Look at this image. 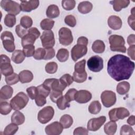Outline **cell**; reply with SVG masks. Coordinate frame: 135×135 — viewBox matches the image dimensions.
I'll list each match as a JSON object with an SVG mask.
<instances>
[{"label": "cell", "instance_id": "cell-63", "mask_svg": "<svg viewBox=\"0 0 135 135\" xmlns=\"http://www.w3.org/2000/svg\"><path fill=\"white\" fill-rule=\"evenodd\" d=\"M127 42L128 44L131 45H134L135 44V35L134 34H131L129 35L127 38Z\"/></svg>", "mask_w": 135, "mask_h": 135}, {"label": "cell", "instance_id": "cell-6", "mask_svg": "<svg viewBox=\"0 0 135 135\" xmlns=\"http://www.w3.org/2000/svg\"><path fill=\"white\" fill-rule=\"evenodd\" d=\"M54 114L53 107L47 106L41 109L38 113L37 119L42 124H45L52 120Z\"/></svg>", "mask_w": 135, "mask_h": 135}, {"label": "cell", "instance_id": "cell-19", "mask_svg": "<svg viewBox=\"0 0 135 135\" xmlns=\"http://www.w3.org/2000/svg\"><path fill=\"white\" fill-rule=\"evenodd\" d=\"M110 3L112 5L113 9L116 12L120 11L122 8L128 6L130 4L129 0H114L110 2Z\"/></svg>", "mask_w": 135, "mask_h": 135}, {"label": "cell", "instance_id": "cell-43", "mask_svg": "<svg viewBox=\"0 0 135 135\" xmlns=\"http://www.w3.org/2000/svg\"><path fill=\"white\" fill-rule=\"evenodd\" d=\"M57 64L55 62H50L47 63L45 67V70L47 73H55L57 70Z\"/></svg>", "mask_w": 135, "mask_h": 135}, {"label": "cell", "instance_id": "cell-61", "mask_svg": "<svg viewBox=\"0 0 135 135\" xmlns=\"http://www.w3.org/2000/svg\"><path fill=\"white\" fill-rule=\"evenodd\" d=\"M134 51H135V45H131L129 47L127 50V53L128 55L133 60H135L134 58Z\"/></svg>", "mask_w": 135, "mask_h": 135}, {"label": "cell", "instance_id": "cell-62", "mask_svg": "<svg viewBox=\"0 0 135 135\" xmlns=\"http://www.w3.org/2000/svg\"><path fill=\"white\" fill-rule=\"evenodd\" d=\"M88 44V39L86 37L81 36L79 37L77 40V44L87 46Z\"/></svg>", "mask_w": 135, "mask_h": 135}, {"label": "cell", "instance_id": "cell-38", "mask_svg": "<svg viewBox=\"0 0 135 135\" xmlns=\"http://www.w3.org/2000/svg\"><path fill=\"white\" fill-rule=\"evenodd\" d=\"M116 115L118 119H123L130 115V112L126 108L119 107L117 108Z\"/></svg>", "mask_w": 135, "mask_h": 135}, {"label": "cell", "instance_id": "cell-21", "mask_svg": "<svg viewBox=\"0 0 135 135\" xmlns=\"http://www.w3.org/2000/svg\"><path fill=\"white\" fill-rule=\"evenodd\" d=\"M20 81L22 83H29L33 79V75L31 71L29 70H23L18 74Z\"/></svg>", "mask_w": 135, "mask_h": 135}, {"label": "cell", "instance_id": "cell-33", "mask_svg": "<svg viewBox=\"0 0 135 135\" xmlns=\"http://www.w3.org/2000/svg\"><path fill=\"white\" fill-rule=\"evenodd\" d=\"M54 21L49 18H45L40 23V26L41 28L45 31L51 30L54 24Z\"/></svg>", "mask_w": 135, "mask_h": 135}, {"label": "cell", "instance_id": "cell-11", "mask_svg": "<svg viewBox=\"0 0 135 135\" xmlns=\"http://www.w3.org/2000/svg\"><path fill=\"white\" fill-rule=\"evenodd\" d=\"M101 100L105 107H111L115 103L117 100L116 94L112 91L105 90L101 93Z\"/></svg>", "mask_w": 135, "mask_h": 135}, {"label": "cell", "instance_id": "cell-22", "mask_svg": "<svg viewBox=\"0 0 135 135\" xmlns=\"http://www.w3.org/2000/svg\"><path fill=\"white\" fill-rule=\"evenodd\" d=\"M93 8V5L89 1H83L80 2L78 6L79 12L82 14H85L90 13Z\"/></svg>", "mask_w": 135, "mask_h": 135}, {"label": "cell", "instance_id": "cell-41", "mask_svg": "<svg viewBox=\"0 0 135 135\" xmlns=\"http://www.w3.org/2000/svg\"><path fill=\"white\" fill-rule=\"evenodd\" d=\"M20 24L25 28H28L33 24L32 19L28 16H23L20 20Z\"/></svg>", "mask_w": 135, "mask_h": 135}, {"label": "cell", "instance_id": "cell-46", "mask_svg": "<svg viewBox=\"0 0 135 135\" xmlns=\"http://www.w3.org/2000/svg\"><path fill=\"white\" fill-rule=\"evenodd\" d=\"M45 49L44 48L39 47L34 52L33 57L35 60H44V58L45 55Z\"/></svg>", "mask_w": 135, "mask_h": 135}, {"label": "cell", "instance_id": "cell-37", "mask_svg": "<svg viewBox=\"0 0 135 135\" xmlns=\"http://www.w3.org/2000/svg\"><path fill=\"white\" fill-rule=\"evenodd\" d=\"M4 23L5 25L8 27H13L16 24L15 16L11 14H6L4 18Z\"/></svg>", "mask_w": 135, "mask_h": 135}, {"label": "cell", "instance_id": "cell-44", "mask_svg": "<svg viewBox=\"0 0 135 135\" xmlns=\"http://www.w3.org/2000/svg\"><path fill=\"white\" fill-rule=\"evenodd\" d=\"M85 62L86 61L85 60H82L76 63L74 65V72L78 73H82L85 72Z\"/></svg>", "mask_w": 135, "mask_h": 135}, {"label": "cell", "instance_id": "cell-13", "mask_svg": "<svg viewBox=\"0 0 135 135\" xmlns=\"http://www.w3.org/2000/svg\"><path fill=\"white\" fill-rule=\"evenodd\" d=\"M107 119L105 116H101L98 118H94L89 120L87 124L88 130L91 131L98 130L104 123Z\"/></svg>", "mask_w": 135, "mask_h": 135}, {"label": "cell", "instance_id": "cell-64", "mask_svg": "<svg viewBox=\"0 0 135 135\" xmlns=\"http://www.w3.org/2000/svg\"><path fill=\"white\" fill-rule=\"evenodd\" d=\"M134 119H135V117L134 115H131L129 118L127 120V123L130 124V126H134L135 124V120H134Z\"/></svg>", "mask_w": 135, "mask_h": 135}, {"label": "cell", "instance_id": "cell-27", "mask_svg": "<svg viewBox=\"0 0 135 135\" xmlns=\"http://www.w3.org/2000/svg\"><path fill=\"white\" fill-rule=\"evenodd\" d=\"M105 44L104 42L100 40L95 41L92 45L93 51L96 53H102L105 50Z\"/></svg>", "mask_w": 135, "mask_h": 135}, {"label": "cell", "instance_id": "cell-52", "mask_svg": "<svg viewBox=\"0 0 135 135\" xmlns=\"http://www.w3.org/2000/svg\"><path fill=\"white\" fill-rule=\"evenodd\" d=\"M46 98L44 96L37 93L34 99L36 105L38 107H42L45 105L46 103Z\"/></svg>", "mask_w": 135, "mask_h": 135}, {"label": "cell", "instance_id": "cell-20", "mask_svg": "<svg viewBox=\"0 0 135 135\" xmlns=\"http://www.w3.org/2000/svg\"><path fill=\"white\" fill-rule=\"evenodd\" d=\"M13 93V89L9 85L3 86L0 90V98L1 100L10 99Z\"/></svg>", "mask_w": 135, "mask_h": 135}, {"label": "cell", "instance_id": "cell-12", "mask_svg": "<svg viewBox=\"0 0 135 135\" xmlns=\"http://www.w3.org/2000/svg\"><path fill=\"white\" fill-rule=\"evenodd\" d=\"M43 84L51 91L54 90L62 92L66 88V86L60 82L59 79L55 78L47 79L44 81Z\"/></svg>", "mask_w": 135, "mask_h": 135}, {"label": "cell", "instance_id": "cell-36", "mask_svg": "<svg viewBox=\"0 0 135 135\" xmlns=\"http://www.w3.org/2000/svg\"><path fill=\"white\" fill-rule=\"evenodd\" d=\"M12 108L9 103L6 101H1L0 103V113L2 115H7L11 112Z\"/></svg>", "mask_w": 135, "mask_h": 135}, {"label": "cell", "instance_id": "cell-32", "mask_svg": "<svg viewBox=\"0 0 135 135\" xmlns=\"http://www.w3.org/2000/svg\"><path fill=\"white\" fill-rule=\"evenodd\" d=\"M70 102L66 99V98L65 97L64 95V96L62 95L56 102L57 108L61 110H65L66 108L70 107Z\"/></svg>", "mask_w": 135, "mask_h": 135}, {"label": "cell", "instance_id": "cell-8", "mask_svg": "<svg viewBox=\"0 0 135 135\" xmlns=\"http://www.w3.org/2000/svg\"><path fill=\"white\" fill-rule=\"evenodd\" d=\"M89 69L93 72H98L101 71L103 68V60L98 55L91 57L87 62Z\"/></svg>", "mask_w": 135, "mask_h": 135}, {"label": "cell", "instance_id": "cell-48", "mask_svg": "<svg viewBox=\"0 0 135 135\" xmlns=\"http://www.w3.org/2000/svg\"><path fill=\"white\" fill-rule=\"evenodd\" d=\"M134 132L133 128L128 125H123L120 129L121 135H128V134H134Z\"/></svg>", "mask_w": 135, "mask_h": 135}, {"label": "cell", "instance_id": "cell-57", "mask_svg": "<svg viewBox=\"0 0 135 135\" xmlns=\"http://www.w3.org/2000/svg\"><path fill=\"white\" fill-rule=\"evenodd\" d=\"M131 14L129 16L128 19V22L130 26L132 28L133 30H135L134 28V7H133L132 10H131Z\"/></svg>", "mask_w": 135, "mask_h": 135}, {"label": "cell", "instance_id": "cell-2", "mask_svg": "<svg viewBox=\"0 0 135 135\" xmlns=\"http://www.w3.org/2000/svg\"><path fill=\"white\" fill-rule=\"evenodd\" d=\"M110 49L112 51L126 52V47L124 46L125 41L124 38L118 35H112L109 37Z\"/></svg>", "mask_w": 135, "mask_h": 135}, {"label": "cell", "instance_id": "cell-25", "mask_svg": "<svg viewBox=\"0 0 135 135\" xmlns=\"http://www.w3.org/2000/svg\"><path fill=\"white\" fill-rule=\"evenodd\" d=\"M25 58V56L23 51L17 50L13 52L11 59L16 64H20L23 62Z\"/></svg>", "mask_w": 135, "mask_h": 135}, {"label": "cell", "instance_id": "cell-40", "mask_svg": "<svg viewBox=\"0 0 135 135\" xmlns=\"http://www.w3.org/2000/svg\"><path fill=\"white\" fill-rule=\"evenodd\" d=\"M72 77L74 81L77 83H83L86 80L87 73L86 72L82 73H78L74 72Z\"/></svg>", "mask_w": 135, "mask_h": 135}, {"label": "cell", "instance_id": "cell-30", "mask_svg": "<svg viewBox=\"0 0 135 135\" xmlns=\"http://www.w3.org/2000/svg\"><path fill=\"white\" fill-rule=\"evenodd\" d=\"M56 58L59 61L64 62L68 60L69 56V52L66 49H60L56 54Z\"/></svg>", "mask_w": 135, "mask_h": 135}, {"label": "cell", "instance_id": "cell-53", "mask_svg": "<svg viewBox=\"0 0 135 135\" xmlns=\"http://www.w3.org/2000/svg\"><path fill=\"white\" fill-rule=\"evenodd\" d=\"M26 92L30 98L32 100L35 99L36 95L37 94V87L32 86H30L26 89Z\"/></svg>", "mask_w": 135, "mask_h": 135}, {"label": "cell", "instance_id": "cell-18", "mask_svg": "<svg viewBox=\"0 0 135 135\" xmlns=\"http://www.w3.org/2000/svg\"><path fill=\"white\" fill-rule=\"evenodd\" d=\"M108 24L111 29L118 30L122 27V22L119 16L116 15H111L108 18Z\"/></svg>", "mask_w": 135, "mask_h": 135}, {"label": "cell", "instance_id": "cell-34", "mask_svg": "<svg viewBox=\"0 0 135 135\" xmlns=\"http://www.w3.org/2000/svg\"><path fill=\"white\" fill-rule=\"evenodd\" d=\"M14 42V40L11 39H6L2 41L4 48L8 52H14L15 49V46Z\"/></svg>", "mask_w": 135, "mask_h": 135}, {"label": "cell", "instance_id": "cell-54", "mask_svg": "<svg viewBox=\"0 0 135 135\" xmlns=\"http://www.w3.org/2000/svg\"><path fill=\"white\" fill-rule=\"evenodd\" d=\"M63 95L62 92L57 91H54L52 90V91L50 92V98L51 100L53 102L56 103L57 100L62 96Z\"/></svg>", "mask_w": 135, "mask_h": 135}, {"label": "cell", "instance_id": "cell-55", "mask_svg": "<svg viewBox=\"0 0 135 135\" xmlns=\"http://www.w3.org/2000/svg\"><path fill=\"white\" fill-rule=\"evenodd\" d=\"M77 91H78L74 88L70 89L66 92L64 96L69 101L71 102L74 100V96Z\"/></svg>", "mask_w": 135, "mask_h": 135}, {"label": "cell", "instance_id": "cell-26", "mask_svg": "<svg viewBox=\"0 0 135 135\" xmlns=\"http://www.w3.org/2000/svg\"><path fill=\"white\" fill-rule=\"evenodd\" d=\"M117 129V124L114 121H109L104 126V132L108 135L115 134Z\"/></svg>", "mask_w": 135, "mask_h": 135}, {"label": "cell", "instance_id": "cell-31", "mask_svg": "<svg viewBox=\"0 0 135 135\" xmlns=\"http://www.w3.org/2000/svg\"><path fill=\"white\" fill-rule=\"evenodd\" d=\"M89 111L93 114L99 113L101 110V105L98 101H93L89 106Z\"/></svg>", "mask_w": 135, "mask_h": 135}, {"label": "cell", "instance_id": "cell-14", "mask_svg": "<svg viewBox=\"0 0 135 135\" xmlns=\"http://www.w3.org/2000/svg\"><path fill=\"white\" fill-rule=\"evenodd\" d=\"M87 52L88 48L86 46L80 44L75 45L71 51V57L74 62H76L78 59L84 56Z\"/></svg>", "mask_w": 135, "mask_h": 135}, {"label": "cell", "instance_id": "cell-4", "mask_svg": "<svg viewBox=\"0 0 135 135\" xmlns=\"http://www.w3.org/2000/svg\"><path fill=\"white\" fill-rule=\"evenodd\" d=\"M40 32L36 27L30 28L28 30L27 33L22 38V45L23 47L30 45H33L35 43V40L38 38L40 36Z\"/></svg>", "mask_w": 135, "mask_h": 135}, {"label": "cell", "instance_id": "cell-58", "mask_svg": "<svg viewBox=\"0 0 135 135\" xmlns=\"http://www.w3.org/2000/svg\"><path fill=\"white\" fill-rule=\"evenodd\" d=\"M74 135H87L88 134V130L85 128L78 127L74 129L73 132Z\"/></svg>", "mask_w": 135, "mask_h": 135}, {"label": "cell", "instance_id": "cell-10", "mask_svg": "<svg viewBox=\"0 0 135 135\" xmlns=\"http://www.w3.org/2000/svg\"><path fill=\"white\" fill-rule=\"evenodd\" d=\"M42 45L45 49L53 48L55 45V38L52 31H45L40 37Z\"/></svg>", "mask_w": 135, "mask_h": 135}, {"label": "cell", "instance_id": "cell-49", "mask_svg": "<svg viewBox=\"0 0 135 135\" xmlns=\"http://www.w3.org/2000/svg\"><path fill=\"white\" fill-rule=\"evenodd\" d=\"M37 93L40 94L45 97H47L50 93L51 92V90L47 88L45 85H44L43 84L38 85L37 86Z\"/></svg>", "mask_w": 135, "mask_h": 135}, {"label": "cell", "instance_id": "cell-28", "mask_svg": "<svg viewBox=\"0 0 135 135\" xmlns=\"http://www.w3.org/2000/svg\"><path fill=\"white\" fill-rule=\"evenodd\" d=\"M130 84L127 81H122L118 84L117 86V91L121 95H123L128 92L130 90Z\"/></svg>", "mask_w": 135, "mask_h": 135}, {"label": "cell", "instance_id": "cell-15", "mask_svg": "<svg viewBox=\"0 0 135 135\" xmlns=\"http://www.w3.org/2000/svg\"><path fill=\"white\" fill-rule=\"evenodd\" d=\"M63 129L61 124L55 121L47 125L45 128V132L48 135H59L62 132Z\"/></svg>", "mask_w": 135, "mask_h": 135}, {"label": "cell", "instance_id": "cell-23", "mask_svg": "<svg viewBox=\"0 0 135 135\" xmlns=\"http://www.w3.org/2000/svg\"><path fill=\"white\" fill-rule=\"evenodd\" d=\"M46 16L50 18H54L60 15V9L56 5L52 4L48 6L46 11Z\"/></svg>", "mask_w": 135, "mask_h": 135}, {"label": "cell", "instance_id": "cell-60", "mask_svg": "<svg viewBox=\"0 0 135 135\" xmlns=\"http://www.w3.org/2000/svg\"><path fill=\"white\" fill-rule=\"evenodd\" d=\"M116 111H117V108H113L111 109L109 112V119L111 121H117L119 119L117 117L116 115Z\"/></svg>", "mask_w": 135, "mask_h": 135}, {"label": "cell", "instance_id": "cell-7", "mask_svg": "<svg viewBox=\"0 0 135 135\" xmlns=\"http://www.w3.org/2000/svg\"><path fill=\"white\" fill-rule=\"evenodd\" d=\"M59 42L61 44L65 46L70 45L73 41L71 31L65 27L61 28L59 31Z\"/></svg>", "mask_w": 135, "mask_h": 135}, {"label": "cell", "instance_id": "cell-3", "mask_svg": "<svg viewBox=\"0 0 135 135\" xmlns=\"http://www.w3.org/2000/svg\"><path fill=\"white\" fill-rule=\"evenodd\" d=\"M28 102V98L23 92L18 93L10 101L12 109L15 111L20 110L25 107Z\"/></svg>", "mask_w": 135, "mask_h": 135}, {"label": "cell", "instance_id": "cell-16", "mask_svg": "<svg viewBox=\"0 0 135 135\" xmlns=\"http://www.w3.org/2000/svg\"><path fill=\"white\" fill-rule=\"evenodd\" d=\"M92 99V94L88 90L78 91L74 96V100L79 103H85Z\"/></svg>", "mask_w": 135, "mask_h": 135}, {"label": "cell", "instance_id": "cell-47", "mask_svg": "<svg viewBox=\"0 0 135 135\" xmlns=\"http://www.w3.org/2000/svg\"><path fill=\"white\" fill-rule=\"evenodd\" d=\"M35 46L33 45H27L23 47V51L26 57H31L34 55L35 52Z\"/></svg>", "mask_w": 135, "mask_h": 135}, {"label": "cell", "instance_id": "cell-17", "mask_svg": "<svg viewBox=\"0 0 135 135\" xmlns=\"http://www.w3.org/2000/svg\"><path fill=\"white\" fill-rule=\"evenodd\" d=\"M20 5L21 10L23 12H30L36 9L39 6V1L37 0L21 1Z\"/></svg>", "mask_w": 135, "mask_h": 135}, {"label": "cell", "instance_id": "cell-39", "mask_svg": "<svg viewBox=\"0 0 135 135\" xmlns=\"http://www.w3.org/2000/svg\"><path fill=\"white\" fill-rule=\"evenodd\" d=\"M5 80L6 83L9 85H14L20 81L18 75L15 73H13L9 75L5 76Z\"/></svg>", "mask_w": 135, "mask_h": 135}, {"label": "cell", "instance_id": "cell-56", "mask_svg": "<svg viewBox=\"0 0 135 135\" xmlns=\"http://www.w3.org/2000/svg\"><path fill=\"white\" fill-rule=\"evenodd\" d=\"M45 52L46 53H45V55L44 58V60H49L52 59L55 56V52L53 48L46 49H45Z\"/></svg>", "mask_w": 135, "mask_h": 135}, {"label": "cell", "instance_id": "cell-42", "mask_svg": "<svg viewBox=\"0 0 135 135\" xmlns=\"http://www.w3.org/2000/svg\"><path fill=\"white\" fill-rule=\"evenodd\" d=\"M60 82L66 87L70 86L74 81L73 77L69 74H65L59 79Z\"/></svg>", "mask_w": 135, "mask_h": 135}, {"label": "cell", "instance_id": "cell-29", "mask_svg": "<svg viewBox=\"0 0 135 135\" xmlns=\"http://www.w3.org/2000/svg\"><path fill=\"white\" fill-rule=\"evenodd\" d=\"M73 119L72 117L69 114H64L62 115L60 120V122L64 129L70 128L73 124Z\"/></svg>", "mask_w": 135, "mask_h": 135}, {"label": "cell", "instance_id": "cell-24", "mask_svg": "<svg viewBox=\"0 0 135 135\" xmlns=\"http://www.w3.org/2000/svg\"><path fill=\"white\" fill-rule=\"evenodd\" d=\"M24 121V115L18 111H15L11 116V122L17 126L22 124Z\"/></svg>", "mask_w": 135, "mask_h": 135}, {"label": "cell", "instance_id": "cell-1", "mask_svg": "<svg viewBox=\"0 0 135 135\" xmlns=\"http://www.w3.org/2000/svg\"><path fill=\"white\" fill-rule=\"evenodd\" d=\"M134 66V63L128 57L121 54H116L109 60L107 72L116 81L128 80L133 73Z\"/></svg>", "mask_w": 135, "mask_h": 135}, {"label": "cell", "instance_id": "cell-59", "mask_svg": "<svg viewBox=\"0 0 135 135\" xmlns=\"http://www.w3.org/2000/svg\"><path fill=\"white\" fill-rule=\"evenodd\" d=\"M1 39L2 41H3L6 39H11L14 40V36L12 32L9 31H4L3 32L1 35Z\"/></svg>", "mask_w": 135, "mask_h": 135}, {"label": "cell", "instance_id": "cell-35", "mask_svg": "<svg viewBox=\"0 0 135 135\" xmlns=\"http://www.w3.org/2000/svg\"><path fill=\"white\" fill-rule=\"evenodd\" d=\"M18 127L17 125L12 123L7 125L3 131V134L4 135H13L18 130Z\"/></svg>", "mask_w": 135, "mask_h": 135}, {"label": "cell", "instance_id": "cell-50", "mask_svg": "<svg viewBox=\"0 0 135 135\" xmlns=\"http://www.w3.org/2000/svg\"><path fill=\"white\" fill-rule=\"evenodd\" d=\"M15 32L18 37L23 38L27 33L28 31L21 24H18L15 27Z\"/></svg>", "mask_w": 135, "mask_h": 135}, {"label": "cell", "instance_id": "cell-9", "mask_svg": "<svg viewBox=\"0 0 135 135\" xmlns=\"http://www.w3.org/2000/svg\"><path fill=\"white\" fill-rule=\"evenodd\" d=\"M0 68L1 73L5 76L13 73L14 69L11 64V60L6 55H1Z\"/></svg>", "mask_w": 135, "mask_h": 135}, {"label": "cell", "instance_id": "cell-51", "mask_svg": "<svg viewBox=\"0 0 135 135\" xmlns=\"http://www.w3.org/2000/svg\"><path fill=\"white\" fill-rule=\"evenodd\" d=\"M64 22L66 24L72 27H74L76 24V19L72 15H68L66 16L64 18Z\"/></svg>", "mask_w": 135, "mask_h": 135}, {"label": "cell", "instance_id": "cell-45", "mask_svg": "<svg viewBox=\"0 0 135 135\" xmlns=\"http://www.w3.org/2000/svg\"><path fill=\"white\" fill-rule=\"evenodd\" d=\"M75 6V1L74 0H63L62 1V7L66 11L73 9Z\"/></svg>", "mask_w": 135, "mask_h": 135}, {"label": "cell", "instance_id": "cell-5", "mask_svg": "<svg viewBox=\"0 0 135 135\" xmlns=\"http://www.w3.org/2000/svg\"><path fill=\"white\" fill-rule=\"evenodd\" d=\"M1 7L8 14L16 15L20 12V5L13 1L2 0L1 2Z\"/></svg>", "mask_w": 135, "mask_h": 135}]
</instances>
